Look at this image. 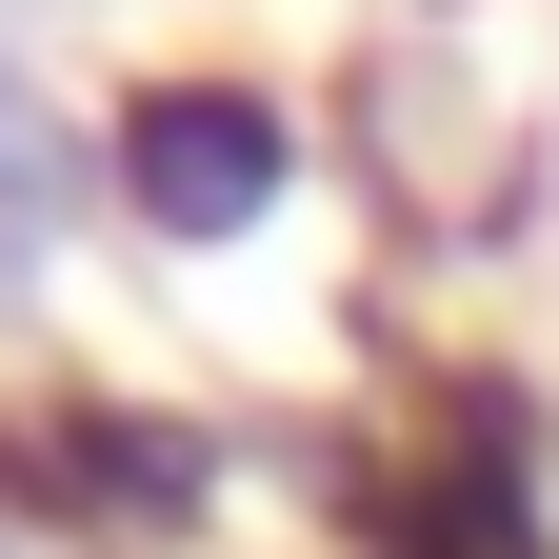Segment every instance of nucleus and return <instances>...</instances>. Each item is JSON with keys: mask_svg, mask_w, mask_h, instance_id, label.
I'll list each match as a JSON object with an SVG mask.
<instances>
[{"mask_svg": "<svg viewBox=\"0 0 559 559\" xmlns=\"http://www.w3.org/2000/svg\"><path fill=\"white\" fill-rule=\"evenodd\" d=\"M280 160H300V140H280L260 81H160V100H120V200H140L160 240H240L260 200H280Z\"/></svg>", "mask_w": 559, "mask_h": 559, "instance_id": "obj_1", "label": "nucleus"}, {"mask_svg": "<svg viewBox=\"0 0 559 559\" xmlns=\"http://www.w3.org/2000/svg\"><path fill=\"white\" fill-rule=\"evenodd\" d=\"M400 559H539V479H520V419L460 400L440 460L400 479Z\"/></svg>", "mask_w": 559, "mask_h": 559, "instance_id": "obj_2", "label": "nucleus"}, {"mask_svg": "<svg viewBox=\"0 0 559 559\" xmlns=\"http://www.w3.org/2000/svg\"><path fill=\"white\" fill-rule=\"evenodd\" d=\"M0 180H21V100H0Z\"/></svg>", "mask_w": 559, "mask_h": 559, "instance_id": "obj_3", "label": "nucleus"}]
</instances>
